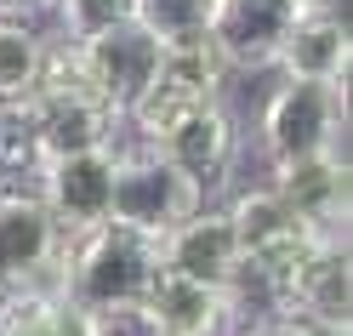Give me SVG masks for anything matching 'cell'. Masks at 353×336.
<instances>
[{"label":"cell","instance_id":"obj_1","mask_svg":"<svg viewBox=\"0 0 353 336\" xmlns=\"http://www.w3.org/2000/svg\"><path fill=\"white\" fill-rule=\"evenodd\" d=\"M160 239H143L131 228H103L80 234L69 245V262H63V297L74 308L97 313V319H114V313H137L143 297L160 279Z\"/></svg>","mask_w":353,"mask_h":336},{"label":"cell","instance_id":"obj_2","mask_svg":"<svg viewBox=\"0 0 353 336\" xmlns=\"http://www.w3.org/2000/svg\"><path fill=\"white\" fill-rule=\"evenodd\" d=\"M23 115H29L34 148H40V171H46L52 160H63V154L114 148L108 137H114V126H120V115H114V108L85 86V75L74 69L69 46L46 52V75H40L34 97L23 103Z\"/></svg>","mask_w":353,"mask_h":336},{"label":"cell","instance_id":"obj_3","mask_svg":"<svg viewBox=\"0 0 353 336\" xmlns=\"http://www.w3.org/2000/svg\"><path fill=\"white\" fill-rule=\"evenodd\" d=\"M262 148L274 171L307 160H347V86L285 80L262 108Z\"/></svg>","mask_w":353,"mask_h":336},{"label":"cell","instance_id":"obj_4","mask_svg":"<svg viewBox=\"0 0 353 336\" xmlns=\"http://www.w3.org/2000/svg\"><path fill=\"white\" fill-rule=\"evenodd\" d=\"M205 211V188L188 183L171 160H160L154 148L114 154V199H108V222L131 228L143 239H171L188 217Z\"/></svg>","mask_w":353,"mask_h":336},{"label":"cell","instance_id":"obj_5","mask_svg":"<svg viewBox=\"0 0 353 336\" xmlns=\"http://www.w3.org/2000/svg\"><path fill=\"white\" fill-rule=\"evenodd\" d=\"M69 234L52 222V211L23 188H0V285L34 290V297H63V262H69Z\"/></svg>","mask_w":353,"mask_h":336},{"label":"cell","instance_id":"obj_6","mask_svg":"<svg viewBox=\"0 0 353 336\" xmlns=\"http://www.w3.org/2000/svg\"><path fill=\"white\" fill-rule=\"evenodd\" d=\"M223 75L228 69L211 57L205 40H200V46H176V52L160 57V69H154V80L143 86V97L125 108V120L137 126L148 143H160L176 120L194 115V108L223 103Z\"/></svg>","mask_w":353,"mask_h":336},{"label":"cell","instance_id":"obj_7","mask_svg":"<svg viewBox=\"0 0 353 336\" xmlns=\"http://www.w3.org/2000/svg\"><path fill=\"white\" fill-rule=\"evenodd\" d=\"M69 57H74V69L85 75V86H92V92L125 120V108L143 97V86L154 80V69H160L165 52H160V40H154V34H143L125 17V23L92 34L85 46H69Z\"/></svg>","mask_w":353,"mask_h":336},{"label":"cell","instance_id":"obj_8","mask_svg":"<svg viewBox=\"0 0 353 336\" xmlns=\"http://www.w3.org/2000/svg\"><path fill=\"white\" fill-rule=\"evenodd\" d=\"M291 23H296L291 0H211L205 46L223 69H274Z\"/></svg>","mask_w":353,"mask_h":336},{"label":"cell","instance_id":"obj_9","mask_svg":"<svg viewBox=\"0 0 353 336\" xmlns=\"http://www.w3.org/2000/svg\"><path fill=\"white\" fill-rule=\"evenodd\" d=\"M40 206L52 211V222L69 239L92 234L108 222V199H114V148H85V154H63L40 171Z\"/></svg>","mask_w":353,"mask_h":336},{"label":"cell","instance_id":"obj_10","mask_svg":"<svg viewBox=\"0 0 353 336\" xmlns=\"http://www.w3.org/2000/svg\"><path fill=\"white\" fill-rule=\"evenodd\" d=\"M268 188L285 199L307 245H347V160L279 166Z\"/></svg>","mask_w":353,"mask_h":336},{"label":"cell","instance_id":"obj_11","mask_svg":"<svg viewBox=\"0 0 353 336\" xmlns=\"http://www.w3.org/2000/svg\"><path fill=\"white\" fill-rule=\"evenodd\" d=\"M223 217H228V228L239 239V251H245V262H262V268H274V274L291 279L296 257L307 251V234L296 228V217L285 211V199L274 188H245Z\"/></svg>","mask_w":353,"mask_h":336},{"label":"cell","instance_id":"obj_12","mask_svg":"<svg viewBox=\"0 0 353 336\" xmlns=\"http://www.w3.org/2000/svg\"><path fill=\"white\" fill-rule=\"evenodd\" d=\"M160 262H165V274H183L194 285L228 290V279L239 274L245 251H239V239H234L223 211H200V217H188L171 239H160Z\"/></svg>","mask_w":353,"mask_h":336},{"label":"cell","instance_id":"obj_13","mask_svg":"<svg viewBox=\"0 0 353 336\" xmlns=\"http://www.w3.org/2000/svg\"><path fill=\"white\" fill-rule=\"evenodd\" d=\"M160 160H171L176 171L188 177V183H216L228 166H234V148H239V131H234V115L223 103H211V108H194L188 120H176L160 143H148Z\"/></svg>","mask_w":353,"mask_h":336},{"label":"cell","instance_id":"obj_14","mask_svg":"<svg viewBox=\"0 0 353 336\" xmlns=\"http://www.w3.org/2000/svg\"><path fill=\"white\" fill-rule=\"evenodd\" d=\"M137 319L154 336H223L228 330V302H223V290L194 285V279L160 268V279H154V290L143 297Z\"/></svg>","mask_w":353,"mask_h":336},{"label":"cell","instance_id":"obj_15","mask_svg":"<svg viewBox=\"0 0 353 336\" xmlns=\"http://www.w3.org/2000/svg\"><path fill=\"white\" fill-rule=\"evenodd\" d=\"M347 63H353V29L296 12L274 69H285V80H302V86H347Z\"/></svg>","mask_w":353,"mask_h":336},{"label":"cell","instance_id":"obj_16","mask_svg":"<svg viewBox=\"0 0 353 336\" xmlns=\"http://www.w3.org/2000/svg\"><path fill=\"white\" fill-rule=\"evenodd\" d=\"M291 308L307 313V319L342 325L353 313V268H347V245H307L291 268Z\"/></svg>","mask_w":353,"mask_h":336},{"label":"cell","instance_id":"obj_17","mask_svg":"<svg viewBox=\"0 0 353 336\" xmlns=\"http://www.w3.org/2000/svg\"><path fill=\"white\" fill-rule=\"evenodd\" d=\"M0 336H108V319L74 308L69 297L12 290L6 308H0Z\"/></svg>","mask_w":353,"mask_h":336},{"label":"cell","instance_id":"obj_18","mask_svg":"<svg viewBox=\"0 0 353 336\" xmlns=\"http://www.w3.org/2000/svg\"><path fill=\"white\" fill-rule=\"evenodd\" d=\"M46 40H40L23 17H0V108L29 103L40 75H46Z\"/></svg>","mask_w":353,"mask_h":336},{"label":"cell","instance_id":"obj_19","mask_svg":"<svg viewBox=\"0 0 353 336\" xmlns=\"http://www.w3.org/2000/svg\"><path fill=\"white\" fill-rule=\"evenodd\" d=\"M205 12H211V0H131V23L160 40V52L200 46L205 40Z\"/></svg>","mask_w":353,"mask_h":336},{"label":"cell","instance_id":"obj_20","mask_svg":"<svg viewBox=\"0 0 353 336\" xmlns=\"http://www.w3.org/2000/svg\"><path fill=\"white\" fill-rule=\"evenodd\" d=\"M57 12V29H63V46H85L92 34L114 29L131 17V0H46Z\"/></svg>","mask_w":353,"mask_h":336},{"label":"cell","instance_id":"obj_21","mask_svg":"<svg viewBox=\"0 0 353 336\" xmlns=\"http://www.w3.org/2000/svg\"><path fill=\"white\" fill-rule=\"evenodd\" d=\"M262 336H347V330L342 325H325V319H307V313H296V308H285Z\"/></svg>","mask_w":353,"mask_h":336},{"label":"cell","instance_id":"obj_22","mask_svg":"<svg viewBox=\"0 0 353 336\" xmlns=\"http://www.w3.org/2000/svg\"><path fill=\"white\" fill-rule=\"evenodd\" d=\"M34 6H46V0H0V17H17V12H34Z\"/></svg>","mask_w":353,"mask_h":336},{"label":"cell","instance_id":"obj_23","mask_svg":"<svg viewBox=\"0 0 353 336\" xmlns=\"http://www.w3.org/2000/svg\"><path fill=\"white\" fill-rule=\"evenodd\" d=\"M291 6H296V12H302V0H291Z\"/></svg>","mask_w":353,"mask_h":336}]
</instances>
